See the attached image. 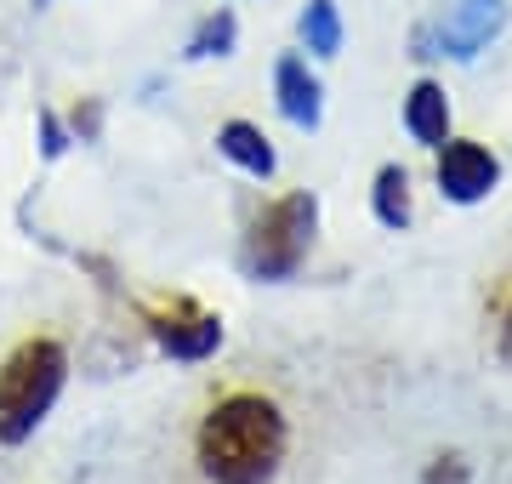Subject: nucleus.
<instances>
[{
    "mask_svg": "<svg viewBox=\"0 0 512 484\" xmlns=\"http://www.w3.org/2000/svg\"><path fill=\"white\" fill-rule=\"evenodd\" d=\"M285 450H291V422L279 399L256 388L222 393L194 433V456L211 484H274Z\"/></svg>",
    "mask_w": 512,
    "mask_h": 484,
    "instance_id": "1",
    "label": "nucleus"
},
{
    "mask_svg": "<svg viewBox=\"0 0 512 484\" xmlns=\"http://www.w3.org/2000/svg\"><path fill=\"white\" fill-rule=\"evenodd\" d=\"M63 382H69V348L57 336H23L12 354L0 359V445L18 450L29 445L52 405L63 399Z\"/></svg>",
    "mask_w": 512,
    "mask_h": 484,
    "instance_id": "2",
    "label": "nucleus"
},
{
    "mask_svg": "<svg viewBox=\"0 0 512 484\" xmlns=\"http://www.w3.org/2000/svg\"><path fill=\"white\" fill-rule=\"evenodd\" d=\"M313 228H319V200L308 188H296L285 200L262 205L245 228V245H239V268L245 280H262V285H279V280H296V268L308 262L313 251Z\"/></svg>",
    "mask_w": 512,
    "mask_h": 484,
    "instance_id": "3",
    "label": "nucleus"
},
{
    "mask_svg": "<svg viewBox=\"0 0 512 484\" xmlns=\"http://www.w3.org/2000/svg\"><path fill=\"white\" fill-rule=\"evenodd\" d=\"M512 6L507 0H456L433 29L416 35V57H456V63H473L478 52H490V40L507 29Z\"/></svg>",
    "mask_w": 512,
    "mask_h": 484,
    "instance_id": "4",
    "label": "nucleus"
},
{
    "mask_svg": "<svg viewBox=\"0 0 512 484\" xmlns=\"http://www.w3.org/2000/svg\"><path fill=\"white\" fill-rule=\"evenodd\" d=\"M148 336H154V348L171 359H183V365H200L222 348V319L205 314L200 302L177 297L171 308H148Z\"/></svg>",
    "mask_w": 512,
    "mask_h": 484,
    "instance_id": "5",
    "label": "nucleus"
},
{
    "mask_svg": "<svg viewBox=\"0 0 512 484\" xmlns=\"http://www.w3.org/2000/svg\"><path fill=\"white\" fill-rule=\"evenodd\" d=\"M433 154H439V194L450 205L490 200L495 183H501V160L484 143H473V137H444Z\"/></svg>",
    "mask_w": 512,
    "mask_h": 484,
    "instance_id": "6",
    "label": "nucleus"
},
{
    "mask_svg": "<svg viewBox=\"0 0 512 484\" xmlns=\"http://www.w3.org/2000/svg\"><path fill=\"white\" fill-rule=\"evenodd\" d=\"M274 103H279V114H285L296 131H319V120H325V86H319V75L308 69V57H296V52L279 57Z\"/></svg>",
    "mask_w": 512,
    "mask_h": 484,
    "instance_id": "7",
    "label": "nucleus"
},
{
    "mask_svg": "<svg viewBox=\"0 0 512 484\" xmlns=\"http://www.w3.org/2000/svg\"><path fill=\"white\" fill-rule=\"evenodd\" d=\"M217 154L228 160V166H239L245 177H274L279 171V154H274V143H268V131L251 126V120L217 126Z\"/></svg>",
    "mask_w": 512,
    "mask_h": 484,
    "instance_id": "8",
    "label": "nucleus"
},
{
    "mask_svg": "<svg viewBox=\"0 0 512 484\" xmlns=\"http://www.w3.org/2000/svg\"><path fill=\"white\" fill-rule=\"evenodd\" d=\"M404 131L416 137L421 149H439L450 137V97H444L439 80H416L410 97H404Z\"/></svg>",
    "mask_w": 512,
    "mask_h": 484,
    "instance_id": "9",
    "label": "nucleus"
},
{
    "mask_svg": "<svg viewBox=\"0 0 512 484\" xmlns=\"http://www.w3.org/2000/svg\"><path fill=\"white\" fill-rule=\"evenodd\" d=\"M370 211H376V223L404 234L410 217H416V205H410V171L404 166H382L376 171V183H370Z\"/></svg>",
    "mask_w": 512,
    "mask_h": 484,
    "instance_id": "10",
    "label": "nucleus"
},
{
    "mask_svg": "<svg viewBox=\"0 0 512 484\" xmlns=\"http://www.w3.org/2000/svg\"><path fill=\"white\" fill-rule=\"evenodd\" d=\"M239 40V18L228 12V6H217V12H205L200 23H194V35H188L183 57L188 63H211V57H228Z\"/></svg>",
    "mask_w": 512,
    "mask_h": 484,
    "instance_id": "11",
    "label": "nucleus"
},
{
    "mask_svg": "<svg viewBox=\"0 0 512 484\" xmlns=\"http://www.w3.org/2000/svg\"><path fill=\"white\" fill-rule=\"evenodd\" d=\"M296 35H302V46H308L313 57L342 52V12H336V0H308L302 18H296Z\"/></svg>",
    "mask_w": 512,
    "mask_h": 484,
    "instance_id": "12",
    "label": "nucleus"
},
{
    "mask_svg": "<svg viewBox=\"0 0 512 484\" xmlns=\"http://www.w3.org/2000/svg\"><path fill=\"white\" fill-rule=\"evenodd\" d=\"M35 131H40V160H63V154H69L74 131L63 126V114H57V109H40L35 114Z\"/></svg>",
    "mask_w": 512,
    "mask_h": 484,
    "instance_id": "13",
    "label": "nucleus"
},
{
    "mask_svg": "<svg viewBox=\"0 0 512 484\" xmlns=\"http://www.w3.org/2000/svg\"><path fill=\"white\" fill-rule=\"evenodd\" d=\"M421 484H473V462L461 450H439L433 462L421 467Z\"/></svg>",
    "mask_w": 512,
    "mask_h": 484,
    "instance_id": "14",
    "label": "nucleus"
},
{
    "mask_svg": "<svg viewBox=\"0 0 512 484\" xmlns=\"http://www.w3.org/2000/svg\"><path fill=\"white\" fill-rule=\"evenodd\" d=\"M69 131H74V143H97V131H103V103H97V97H86V103H74Z\"/></svg>",
    "mask_w": 512,
    "mask_h": 484,
    "instance_id": "15",
    "label": "nucleus"
},
{
    "mask_svg": "<svg viewBox=\"0 0 512 484\" xmlns=\"http://www.w3.org/2000/svg\"><path fill=\"white\" fill-rule=\"evenodd\" d=\"M495 348H501V359L512 365V285L495 297Z\"/></svg>",
    "mask_w": 512,
    "mask_h": 484,
    "instance_id": "16",
    "label": "nucleus"
},
{
    "mask_svg": "<svg viewBox=\"0 0 512 484\" xmlns=\"http://www.w3.org/2000/svg\"><path fill=\"white\" fill-rule=\"evenodd\" d=\"M35 6H52V0H35Z\"/></svg>",
    "mask_w": 512,
    "mask_h": 484,
    "instance_id": "17",
    "label": "nucleus"
}]
</instances>
